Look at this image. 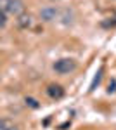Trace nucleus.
I'll return each instance as SVG.
<instances>
[{
	"mask_svg": "<svg viewBox=\"0 0 116 130\" xmlns=\"http://www.w3.org/2000/svg\"><path fill=\"white\" fill-rule=\"evenodd\" d=\"M4 130H18L16 127H9V128H4Z\"/></svg>",
	"mask_w": 116,
	"mask_h": 130,
	"instance_id": "obj_10",
	"label": "nucleus"
},
{
	"mask_svg": "<svg viewBox=\"0 0 116 130\" xmlns=\"http://www.w3.org/2000/svg\"><path fill=\"white\" fill-rule=\"evenodd\" d=\"M101 73H102V71H99V73H97V76L94 78V82H92V85H90V90H94V89H95V85L99 83V80H101Z\"/></svg>",
	"mask_w": 116,
	"mask_h": 130,
	"instance_id": "obj_6",
	"label": "nucleus"
},
{
	"mask_svg": "<svg viewBox=\"0 0 116 130\" xmlns=\"http://www.w3.org/2000/svg\"><path fill=\"white\" fill-rule=\"evenodd\" d=\"M4 128H5V121L0 120V130H4Z\"/></svg>",
	"mask_w": 116,
	"mask_h": 130,
	"instance_id": "obj_9",
	"label": "nucleus"
},
{
	"mask_svg": "<svg viewBox=\"0 0 116 130\" xmlns=\"http://www.w3.org/2000/svg\"><path fill=\"white\" fill-rule=\"evenodd\" d=\"M26 104H29L31 108H38V104H37V101L31 99V97H26Z\"/></svg>",
	"mask_w": 116,
	"mask_h": 130,
	"instance_id": "obj_7",
	"label": "nucleus"
},
{
	"mask_svg": "<svg viewBox=\"0 0 116 130\" xmlns=\"http://www.w3.org/2000/svg\"><path fill=\"white\" fill-rule=\"evenodd\" d=\"M42 19L43 21H54L56 18H57V10L54 9V7H47V9H43L42 10Z\"/></svg>",
	"mask_w": 116,
	"mask_h": 130,
	"instance_id": "obj_4",
	"label": "nucleus"
},
{
	"mask_svg": "<svg viewBox=\"0 0 116 130\" xmlns=\"http://www.w3.org/2000/svg\"><path fill=\"white\" fill-rule=\"evenodd\" d=\"M18 23H19L21 28H26V26H29L31 24V16H26V14H21L19 19H18Z\"/></svg>",
	"mask_w": 116,
	"mask_h": 130,
	"instance_id": "obj_5",
	"label": "nucleus"
},
{
	"mask_svg": "<svg viewBox=\"0 0 116 130\" xmlns=\"http://www.w3.org/2000/svg\"><path fill=\"white\" fill-rule=\"evenodd\" d=\"M4 24H5V12L0 10V26H4Z\"/></svg>",
	"mask_w": 116,
	"mask_h": 130,
	"instance_id": "obj_8",
	"label": "nucleus"
},
{
	"mask_svg": "<svg viewBox=\"0 0 116 130\" xmlns=\"http://www.w3.org/2000/svg\"><path fill=\"white\" fill-rule=\"evenodd\" d=\"M47 94L52 97V99H61V97L64 95V90H62L61 85H50V87L47 89Z\"/></svg>",
	"mask_w": 116,
	"mask_h": 130,
	"instance_id": "obj_3",
	"label": "nucleus"
},
{
	"mask_svg": "<svg viewBox=\"0 0 116 130\" xmlns=\"http://www.w3.org/2000/svg\"><path fill=\"white\" fill-rule=\"evenodd\" d=\"M0 10L14 16H21L24 12V4L23 0H0Z\"/></svg>",
	"mask_w": 116,
	"mask_h": 130,
	"instance_id": "obj_1",
	"label": "nucleus"
},
{
	"mask_svg": "<svg viewBox=\"0 0 116 130\" xmlns=\"http://www.w3.org/2000/svg\"><path fill=\"white\" fill-rule=\"evenodd\" d=\"M54 70L57 71V73H71V71L76 70V62L73 59H59L56 61V64H54Z\"/></svg>",
	"mask_w": 116,
	"mask_h": 130,
	"instance_id": "obj_2",
	"label": "nucleus"
}]
</instances>
